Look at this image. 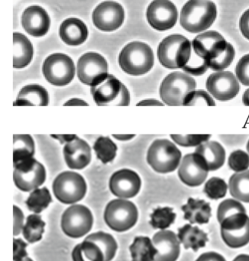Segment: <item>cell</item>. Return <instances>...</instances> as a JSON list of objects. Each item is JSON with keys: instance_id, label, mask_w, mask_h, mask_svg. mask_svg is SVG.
<instances>
[{"instance_id": "33", "label": "cell", "mask_w": 249, "mask_h": 261, "mask_svg": "<svg viewBox=\"0 0 249 261\" xmlns=\"http://www.w3.org/2000/svg\"><path fill=\"white\" fill-rule=\"evenodd\" d=\"M72 258L73 261H104V254L99 247L86 240L75 247Z\"/></svg>"}, {"instance_id": "5", "label": "cell", "mask_w": 249, "mask_h": 261, "mask_svg": "<svg viewBox=\"0 0 249 261\" xmlns=\"http://www.w3.org/2000/svg\"><path fill=\"white\" fill-rule=\"evenodd\" d=\"M181 150L167 139L155 140L148 148L147 162L155 171L168 173L175 171L181 163Z\"/></svg>"}, {"instance_id": "3", "label": "cell", "mask_w": 249, "mask_h": 261, "mask_svg": "<svg viewBox=\"0 0 249 261\" xmlns=\"http://www.w3.org/2000/svg\"><path fill=\"white\" fill-rule=\"evenodd\" d=\"M191 54V43L181 35H170L158 46V60L166 68H184L190 61Z\"/></svg>"}, {"instance_id": "19", "label": "cell", "mask_w": 249, "mask_h": 261, "mask_svg": "<svg viewBox=\"0 0 249 261\" xmlns=\"http://www.w3.org/2000/svg\"><path fill=\"white\" fill-rule=\"evenodd\" d=\"M64 156L69 168L82 170L91 161V148L87 141L77 137L64 146Z\"/></svg>"}, {"instance_id": "50", "label": "cell", "mask_w": 249, "mask_h": 261, "mask_svg": "<svg viewBox=\"0 0 249 261\" xmlns=\"http://www.w3.org/2000/svg\"><path fill=\"white\" fill-rule=\"evenodd\" d=\"M51 136L53 138H55V139L58 140L61 144L70 142V141L78 137L75 135H52Z\"/></svg>"}, {"instance_id": "55", "label": "cell", "mask_w": 249, "mask_h": 261, "mask_svg": "<svg viewBox=\"0 0 249 261\" xmlns=\"http://www.w3.org/2000/svg\"><path fill=\"white\" fill-rule=\"evenodd\" d=\"M233 261H249V255L242 254V255L238 256Z\"/></svg>"}, {"instance_id": "35", "label": "cell", "mask_w": 249, "mask_h": 261, "mask_svg": "<svg viewBox=\"0 0 249 261\" xmlns=\"http://www.w3.org/2000/svg\"><path fill=\"white\" fill-rule=\"evenodd\" d=\"M45 223L38 215L28 216L26 225L23 227V236L29 243L33 244L41 240L44 231Z\"/></svg>"}, {"instance_id": "54", "label": "cell", "mask_w": 249, "mask_h": 261, "mask_svg": "<svg viewBox=\"0 0 249 261\" xmlns=\"http://www.w3.org/2000/svg\"><path fill=\"white\" fill-rule=\"evenodd\" d=\"M242 102L245 106H249V89L245 90L243 96H242Z\"/></svg>"}, {"instance_id": "16", "label": "cell", "mask_w": 249, "mask_h": 261, "mask_svg": "<svg viewBox=\"0 0 249 261\" xmlns=\"http://www.w3.org/2000/svg\"><path fill=\"white\" fill-rule=\"evenodd\" d=\"M178 18V9L169 0H155L147 7V21L156 30L171 29L176 24Z\"/></svg>"}, {"instance_id": "11", "label": "cell", "mask_w": 249, "mask_h": 261, "mask_svg": "<svg viewBox=\"0 0 249 261\" xmlns=\"http://www.w3.org/2000/svg\"><path fill=\"white\" fill-rule=\"evenodd\" d=\"M93 222V215L87 207L73 205L63 214L61 228L69 237L79 239L90 231Z\"/></svg>"}, {"instance_id": "6", "label": "cell", "mask_w": 249, "mask_h": 261, "mask_svg": "<svg viewBox=\"0 0 249 261\" xmlns=\"http://www.w3.org/2000/svg\"><path fill=\"white\" fill-rule=\"evenodd\" d=\"M93 100L98 106H129L130 94L126 86L113 74H108L91 87Z\"/></svg>"}, {"instance_id": "18", "label": "cell", "mask_w": 249, "mask_h": 261, "mask_svg": "<svg viewBox=\"0 0 249 261\" xmlns=\"http://www.w3.org/2000/svg\"><path fill=\"white\" fill-rule=\"evenodd\" d=\"M110 191L120 199H130L139 193L141 180L138 173L129 169L115 172L110 179Z\"/></svg>"}, {"instance_id": "7", "label": "cell", "mask_w": 249, "mask_h": 261, "mask_svg": "<svg viewBox=\"0 0 249 261\" xmlns=\"http://www.w3.org/2000/svg\"><path fill=\"white\" fill-rule=\"evenodd\" d=\"M54 194L64 204H74L85 196L87 187L85 179L79 173L65 171L60 173L53 182Z\"/></svg>"}, {"instance_id": "9", "label": "cell", "mask_w": 249, "mask_h": 261, "mask_svg": "<svg viewBox=\"0 0 249 261\" xmlns=\"http://www.w3.org/2000/svg\"><path fill=\"white\" fill-rule=\"evenodd\" d=\"M73 60L64 54H53L46 58L42 72L47 82L56 87H64L71 83L75 76Z\"/></svg>"}, {"instance_id": "24", "label": "cell", "mask_w": 249, "mask_h": 261, "mask_svg": "<svg viewBox=\"0 0 249 261\" xmlns=\"http://www.w3.org/2000/svg\"><path fill=\"white\" fill-rule=\"evenodd\" d=\"M195 153L204 158L210 171H214L223 166L226 151L222 145L216 141H206L197 146Z\"/></svg>"}, {"instance_id": "43", "label": "cell", "mask_w": 249, "mask_h": 261, "mask_svg": "<svg viewBox=\"0 0 249 261\" xmlns=\"http://www.w3.org/2000/svg\"><path fill=\"white\" fill-rule=\"evenodd\" d=\"M194 53V51H193ZM209 68L207 61L203 58H200L196 54H193L190 57V61L187 65L183 68L184 72L193 76H201L207 72Z\"/></svg>"}, {"instance_id": "38", "label": "cell", "mask_w": 249, "mask_h": 261, "mask_svg": "<svg viewBox=\"0 0 249 261\" xmlns=\"http://www.w3.org/2000/svg\"><path fill=\"white\" fill-rule=\"evenodd\" d=\"M176 214L169 207L158 208L151 215L150 225L155 229H166L175 222Z\"/></svg>"}, {"instance_id": "37", "label": "cell", "mask_w": 249, "mask_h": 261, "mask_svg": "<svg viewBox=\"0 0 249 261\" xmlns=\"http://www.w3.org/2000/svg\"><path fill=\"white\" fill-rule=\"evenodd\" d=\"M52 202V198L50 192L46 187H43L41 189H36L32 192L26 200V204L30 211L38 214L45 210Z\"/></svg>"}, {"instance_id": "47", "label": "cell", "mask_w": 249, "mask_h": 261, "mask_svg": "<svg viewBox=\"0 0 249 261\" xmlns=\"http://www.w3.org/2000/svg\"><path fill=\"white\" fill-rule=\"evenodd\" d=\"M13 216H14V236L19 234L20 231L23 229V221H24V216L22 212L18 207L13 206Z\"/></svg>"}, {"instance_id": "8", "label": "cell", "mask_w": 249, "mask_h": 261, "mask_svg": "<svg viewBox=\"0 0 249 261\" xmlns=\"http://www.w3.org/2000/svg\"><path fill=\"white\" fill-rule=\"evenodd\" d=\"M138 210L133 202L124 199L109 202L104 213V219L109 227L118 232L127 231L138 220Z\"/></svg>"}, {"instance_id": "20", "label": "cell", "mask_w": 249, "mask_h": 261, "mask_svg": "<svg viewBox=\"0 0 249 261\" xmlns=\"http://www.w3.org/2000/svg\"><path fill=\"white\" fill-rule=\"evenodd\" d=\"M50 18L42 8L32 6L24 11L21 17L23 29L34 37H42L50 29Z\"/></svg>"}, {"instance_id": "39", "label": "cell", "mask_w": 249, "mask_h": 261, "mask_svg": "<svg viewBox=\"0 0 249 261\" xmlns=\"http://www.w3.org/2000/svg\"><path fill=\"white\" fill-rule=\"evenodd\" d=\"M239 213H246L245 207L239 201L232 199H227L221 202L218 207V221L221 223L227 218Z\"/></svg>"}, {"instance_id": "25", "label": "cell", "mask_w": 249, "mask_h": 261, "mask_svg": "<svg viewBox=\"0 0 249 261\" xmlns=\"http://www.w3.org/2000/svg\"><path fill=\"white\" fill-rule=\"evenodd\" d=\"M49 94L44 87L38 84H30L22 87L17 96L14 106H41L48 105Z\"/></svg>"}, {"instance_id": "48", "label": "cell", "mask_w": 249, "mask_h": 261, "mask_svg": "<svg viewBox=\"0 0 249 261\" xmlns=\"http://www.w3.org/2000/svg\"><path fill=\"white\" fill-rule=\"evenodd\" d=\"M240 29L244 37L249 40V9L241 17Z\"/></svg>"}, {"instance_id": "17", "label": "cell", "mask_w": 249, "mask_h": 261, "mask_svg": "<svg viewBox=\"0 0 249 261\" xmlns=\"http://www.w3.org/2000/svg\"><path fill=\"white\" fill-rule=\"evenodd\" d=\"M122 6L116 2H104L93 11L94 25L104 32H113L119 29L124 21Z\"/></svg>"}, {"instance_id": "46", "label": "cell", "mask_w": 249, "mask_h": 261, "mask_svg": "<svg viewBox=\"0 0 249 261\" xmlns=\"http://www.w3.org/2000/svg\"><path fill=\"white\" fill-rule=\"evenodd\" d=\"M27 244L24 243L21 239H14L13 242V260L19 261L27 257L26 252Z\"/></svg>"}, {"instance_id": "12", "label": "cell", "mask_w": 249, "mask_h": 261, "mask_svg": "<svg viewBox=\"0 0 249 261\" xmlns=\"http://www.w3.org/2000/svg\"><path fill=\"white\" fill-rule=\"evenodd\" d=\"M77 73L82 84L92 87L109 74L108 64L102 55L90 52L80 58Z\"/></svg>"}, {"instance_id": "22", "label": "cell", "mask_w": 249, "mask_h": 261, "mask_svg": "<svg viewBox=\"0 0 249 261\" xmlns=\"http://www.w3.org/2000/svg\"><path fill=\"white\" fill-rule=\"evenodd\" d=\"M227 41L216 32H207L201 34L192 41L193 51L206 61Z\"/></svg>"}, {"instance_id": "57", "label": "cell", "mask_w": 249, "mask_h": 261, "mask_svg": "<svg viewBox=\"0 0 249 261\" xmlns=\"http://www.w3.org/2000/svg\"><path fill=\"white\" fill-rule=\"evenodd\" d=\"M247 150H248V155H249V141H248V144H247Z\"/></svg>"}, {"instance_id": "15", "label": "cell", "mask_w": 249, "mask_h": 261, "mask_svg": "<svg viewBox=\"0 0 249 261\" xmlns=\"http://www.w3.org/2000/svg\"><path fill=\"white\" fill-rule=\"evenodd\" d=\"M209 171L208 166L204 158L194 152L185 155L183 158L178 170V176L188 187H199L207 179Z\"/></svg>"}, {"instance_id": "21", "label": "cell", "mask_w": 249, "mask_h": 261, "mask_svg": "<svg viewBox=\"0 0 249 261\" xmlns=\"http://www.w3.org/2000/svg\"><path fill=\"white\" fill-rule=\"evenodd\" d=\"M157 250L155 261H176L180 254V242L176 234L170 231L156 233L152 239Z\"/></svg>"}, {"instance_id": "44", "label": "cell", "mask_w": 249, "mask_h": 261, "mask_svg": "<svg viewBox=\"0 0 249 261\" xmlns=\"http://www.w3.org/2000/svg\"><path fill=\"white\" fill-rule=\"evenodd\" d=\"M205 103L213 107L216 105L212 96L204 90H194L191 92L184 100V106L185 107H193L197 104Z\"/></svg>"}, {"instance_id": "32", "label": "cell", "mask_w": 249, "mask_h": 261, "mask_svg": "<svg viewBox=\"0 0 249 261\" xmlns=\"http://www.w3.org/2000/svg\"><path fill=\"white\" fill-rule=\"evenodd\" d=\"M229 188L233 198L249 202V170L233 174L230 177Z\"/></svg>"}, {"instance_id": "14", "label": "cell", "mask_w": 249, "mask_h": 261, "mask_svg": "<svg viewBox=\"0 0 249 261\" xmlns=\"http://www.w3.org/2000/svg\"><path fill=\"white\" fill-rule=\"evenodd\" d=\"M206 87L209 93L220 102H227L234 99L240 90L239 81L230 71L212 73L207 78Z\"/></svg>"}, {"instance_id": "2", "label": "cell", "mask_w": 249, "mask_h": 261, "mask_svg": "<svg viewBox=\"0 0 249 261\" xmlns=\"http://www.w3.org/2000/svg\"><path fill=\"white\" fill-rule=\"evenodd\" d=\"M152 49L144 43L135 41L124 47L119 56L121 69L131 76H141L148 73L154 66Z\"/></svg>"}, {"instance_id": "23", "label": "cell", "mask_w": 249, "mask_h": 261, "mask_svg": "<svg viewBox=\"0 0 249 261\" xmlns=\"http://www.w3.org/2000/svg\"><path fill=\"white\" fill-rule=\"evenodd\" d=\"M59 35L61 40L70 46L83 44L88 36L86 24L78 18H71L65 20L60 27Z\"/></svg>"}, {"instance_id": "1", "label": "cell", "mask_w": 249, "mask_h": 261, "mask_svg": "<svg viewBox=\"0 0 249 261\" xmlns=\"http://www.w3.org/2000/svg\"><path fill=\"white\" fill-rule=\"evenodd\" d=\"M217 15L216 6L208 0H189L181 12V24L187 32L199 33L207 30Z\"/></svg>"}, {"instance_id": "34", "label": "cell", "mask_w": 249, "mask_h": 261, "mask_svg": "<svg viewBox=\"0 0 249 261\" xmlns=\"http://www.w3.org/2000/svg\"><path fill=\"white\" fill-rule=\"evenodd\" d=\"M85 240L93 242L99 247L104 254V261L113 260L117 250V244L111 234L101 231L90 234Z\"/></svg>"}, {"instance_id": "28", "label": "cell", "mask_w": 249, "mask_h": 261, "mask_svg": "<svg viewBox=\"0 0 249 261\" xmlns=\"http://www.w3.org/2000/svg\"><path fill=\"white\" fill-rule=\"evenodd\" d=\"M178 238L185 249H192L194 251L205 247L208 242V237L205 232L197 227L190 225H185L179 228Z\"/></svg>"}, {"instance_id": "13", "label": "cell", "mask_w": 249, "mask_h": 261, "mask_svg": "<svg viewBox=\"0 0 249 261\" xmlns=\"http://www.w3.org/2000/svg\"><path fill=\"white\" fill-rule=\"evenodd\" d=\"M221 234L230 248L245 246L249 242V217L246 213H239L221 222Z\"/></svg>"}, {"instance_id": "56", "label": "cell", "mask_w": 249, "mask_h": 261, "mask_svg": "<svg viewBox=\"0 0 249 261\" xmlns=\"http://www.w3.org/2000/svg\"><path fill=\"white\" fill-rule=\"evenodd\" d=\"M19 261H33V260H32V259L29 258V257H24V259H22V260H19Z\"/></svg>"}, {"instance_id": "41", "label": "cell", "mask_w": 249, "mask_h": 261, "mask_svg": "<svg viewBox=\"0 0 249 261\" xmlns=\"http://www.w3.org/2000/svg\"><path fill=\"white\" fill-rule=\"evenodd\" d=\"M210 135H171L170 138L181 147H196L209 141Z\"/></svg>"}, {"instance_id": "42", "label": "cell", "mask_w": 249, "mask_h": 261, "mask_svg": "<svg viewBox=\"0 0 249 261\" xmlns=\"http://www.w3.org/2000/svg\"><path fill=\"white\" fill-rule=\"evenodd\" d=\"M228 164L236 173L245 171L249 167V155L243 150H236L230 154Z\"/></svg>"}, {"instance_id": "36", "label": "cell", "mask_w": 249, "mask_h": 261, "mask_svg": "<svg viewBox=\"0 0 249 261\" xmlns=\"http://www.w3.org/2000/svg\"><path fill=\"white\" fill-rule=\"evenodd\" d=\"M96 158L106 164L115 159L117 152V146L109 137H99L93 145Z\"/></svg>"}, {"instance_id": "31", "label": "cell", "mask_w": 249, "mask_h": 261, "mask_svg": "<svg viewBox=\"0 0 249 261\" xmlns=\"http://www.w3.org/2000/svg\"><path fill=\"white\" fill-rule=\"evenodd\" d=\"M129 250L132 261H155L157 250L149 238L136 237Z\"/></svg>"}, {"instance_id": "40", "label": "cell", "mask_w": 249, "mask_h": 261, "mask_svg": "<svg viewBox=\"0 0 249 261\" xmlns=\"http://www.w3.org/2000/svg\"><path fill=\"white\" fill-rule=\"evenodd\" d=\"M228 185L224 179L219 177H212L207 181L204 187V193L211 199H219L225 197Z\"/></svg>"}, {"instance_id": "26", "label": "cell", "mask_w": 249, "mask_h": 261, "mask_svg": "<svg viewBox=\"0 0 249 261\" xmlns=\"http://www.w3.org/2000/svg\"><path fill=\"white\" fill-rule=\"evenodd\" d=\"M181 210L184 213V219L189 221L190 224H207L211 217L210 203L202 199L190 198Z\"/></svg>"}, {"instance_id": "29", "label": "cell", "mask_w": 249, "mask_h": 261, "mask_svg": "<svg viewBox=\"0 0 249 261\" xmlns=\"http://www.w3.org/2000/svg\"><path fill=\"white\" fill-rule=\"evenodd\" d=\"M13 164L33 158L35 147L33 138L29 135H13Z\"/></svg>"}, {"instance_id": "53", "label": "cell", "mask_w": 249, "mask_h": 261, "mask_svg": "<svg viewBox=\"0 0 249 261\" xmlns=\"http://www.w3.org/2000/svg\"><path fill=\"white\" fill-rule=\"evenodd\" d=\"M116 139L119 140V141H129V140L132 139L135 135H113Z\"/></svg>"}, {"instance_id": "30", "label": "cell", "mask_w": 249, "mask_h": 261, "mask_svg": "<svg viewBox=\"0 0 249 261\" xmlns=\"http://www.w3.org/2000/svg\"><path fill=\"white\" fill-rule=\"evenodd\" d=\"M235 58V49L230 43L227 42L219 47L207 61L209 68L214 71H223L231 65Z\"/></svg>"}, {"instance_id": "49", "label": "cell", "mask_w": 249, "mask_h": 261, "mask_svg": "<svg viewBox=\"0 0 249 261\" xmlns=\"http://www.w3.org/2000/svg\"><path fill=\"white\" fill-rule=\"evenodd\" d=\"M196 261H227L220 254L215 252L205 253Z\"/></svg>"}, {"instance_id": "10", "label": "cell", "mask_w": 249, "mask_h": 261, "mask_svg": "<svg viewBox=\"0 0 249 261\" xmlns=\"http://www.w3.org/2000/svg\"><path fill=\"white\" fill-rule=\"evenodd\" d=\"M45 179V168L35 158L21 161L14 165V182L21 191L30 192L36 190L44 184Z\"/></svg>"}, {"instance_id": "45", "label": "cell", "mask_w": 249, "mask_h": 261, "mask_svg": "<svg viewBox=\"0 0 249 261\" xmlns=\"http://www.w3.org/2000/svg\"><path fill=\"white\" fill-rule=\"evenodd\" d=\"M236 75L241 84L249 87V54L239 60L236 67Z\"/></svg>"}, {"instance_id": "52", "label": "cell", "mask_w": 249, "mask_h": 261, "mask_svg": "<svg viewBox=\"0 0 249 261\" xmlns=\"http://www.w3.org/2000/svg\"><path fill=\"white\" fill-rule=\"evenodd\" d=\"M64 106H88V103L81 99H71L65 102Z\"/></svg>"}, {"instance_id": "27", "label": "cell", "mask_w": 249, "mask_h": 261, "mask_svg": "<svg viewBox=\"0 0 249 261\" xmlns=\"http://www.w3.org/2000/svg\"><path fill=\"white\" fill-rule=\"evenodd\" d=\"M14 68L21 69L27 67L33 58V46L27 37L21 33L13 34Z\"/></svg>"}, {"instance_id": "4", "label": "cell", "mask_w": 249, "mask_h": 261, "mask_svg": "<svg viewBox=\"0 0 249 261\" xmlns=\"http://www.w3.org/2000/svg\"><path fill=\"white\" fill-rule=\"evenodd\" d=\"M196 88V81L193 77L182 72H173L163 80L160 87V96L166 105L184 106L187 96Z\"/></svg>"}, {"instance_id": "51", "label": "cell", "mask_w": 249, "mask_h": 261, "mask_svg": "<svg viewBox=\"0 0 249 261\" xmlns=\"http://www.w3.org/2000/svg\"><path fill=\"white\" fill-rule=\"evenodd\" d=\"M137 106H138V107H139V106H160V107H163L164 104L157 100V99H144V100L138 102Z\"/></svg>"}]
</instances>
